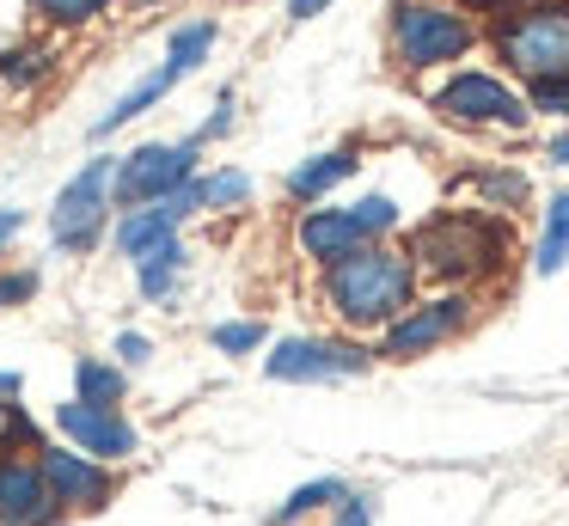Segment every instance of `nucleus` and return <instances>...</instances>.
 <instances>
[{"label":"nucleus","instance_id":"27","mask_svg":"<svg viewBox=\"0 0 569 526\" xmlns=\"http://www.w3.org/2000/svg\"><path fill=\"white\" fill-rule=\"evenodd\" d=\"M38 294V269H13V276H0V312L7 306H26Z\"/></svg>","mask_w":569,"mask_h":526},{"label":"nucleus","instance_id":"16","mask_svg":"<svg viewBox=\"0 0 569 526\" xmlns=\"http://www.w3.org/2000/svg\"><path fill=\"white\" fill-rule=\"evenodd\" d=\"M123 391H129L123 367H111L104 355H80V361H74V398H80V404L117 410V404H123Z\"/></svg>","mask_w":569,"mask_h":526},{"label":"nucleus","instance_id":"18","mask_svg":"<svg viewBox=\"0 0 569 526\" xmlns=\"http://www.w3.org/2000/svg\"><path fill=\"white\" fill-rule=\"evenodd\" d=\"M190 269V251L178 239H166V245H153L148 257L136 264V281H141V294L148 300H172V288H178V276Z\"/></svg>","mask_w":569,"mask_h":526},{"label":"nucleus","instance_id":"25","mask_svg":"<svg viewBox=\"0 0 569 526\" xmlns=\"http://www.w3.org/2000/svg\"><path fill=\"white\" fill-rule=\"evenodd\" d=\"M50 49H0V80H13V86H31L50 73Z\"/></svg>","mask_w":569,"mask_h":526},{"label":"nucleus","instance_id":"12","mask_svg":"<svg viewBox=\"0 0 569 526\" xmlns=\"http://www.w3.org/2000/svg\"><path fill=\"white\" fill-rule=\"evenodd\" d=\"M56 428L74 440V453H87L99 465H117L136 453V428H129L123 410H99V404L68 398V404H56Z\"/></svg>","mask_w":569,"mask_h":526},{"label":"nucleus","instance_id":"24","mask_svg":"<svg viewBox=\"0 0 569 526\" xmlns=\"http://www.w3.org/2000/svg\"><path fill=\"white\" fill-rule=\"evenodd\" d=\"M478 196H483V208H520L527 202V178L520 171H478Z\"/></svg>","mask_w":569,"mask_h":526},{"label":"nucleus","instance_id":"3","mask_svg":"<svg viewBox=\"0 0 569 526\" xmlns=\"http://www.w3.org/2000/svg\"><path fill=\"white\" fill-rule=\"evenodd\" d=\"M490 43L508 61V73H520L527 86H569V0L502 12Z\"/></svg>","mask_w":569,"mask_h":526},{"label":"nucleus","instance_id":"10","mask_svg":"<svg viewBox=\"0 0 569 526\" xmlns=\"http://www.w3.org/2000/svg\"><path fill=\"white\" fill-rule=\"evenodd\" d=\"M466 318H471V300L459 288L453 294H435V300H410L405 312L380 330V349H373V355H386V361H417V355H435L441 343H453L459 330H466Z\"/></svg>","mask_w":569,"mask_h":526},{"label":"nucleus","instance_id":"26","mask_svg":"<svg viewBox=\"0 0 569 526\" xmlns=\"http://www.w3.org/2000/svg\"><path fill=\"white\" fill-rule=\"evenodd\" d=\"M209 343H214L221 355H251V349L263 343V325H258V318H227V325L209 330Z\"/></svg>","mask_w":569,"mask_h":526},{"label":"nucleus","instance_id":"5","mask_svg":"<svg viewBox=\"0 0 569 526\" xmlns=\"http://www.w3.org/2000/svg\"><path fill=\"white\" fill-rule=\"evenodd\" d=\"M398 220H405V208H398L392 196H361V202H349V208H307V215L295 220V245H300V257L331 269V264H343L349 251H361V245L392 239Z\"/></svg>","mask_w":569,"mask_h":526},{"label":"nucleus","instance_id":"1","mask_svg":"<svg viewBox=\"0 0 569 526\" xmlns=\"http://www.w3.org/2000/svg\"><path fill=\"white\" fill-rule=\"evenodd\" d=\"M417 300V264L398 245H361L343 264L325 269V306L349 330H386L405 306Z\"/></svg>","mask_w":569,"mask_h":526},{"label":"nucleus","instance_id":"34","mask_svg":"<svg viewBox=\"0 0 569 526\" xmlns=\"http://www.w3.org/2000/svg\"><path fill=\"white\" fill-rule=\"evenodd\" d=\"M466 7H483V12H520V7H539V0H466Z\"/></svg>","mask_w":569,"mask_h":526},{"label":"nucleus","instance_id":"9","mask_svg":"<svg viewBox=\"0 0 569 526\" xmlns=\"http://www.w3.org/2000/svg\"><path fill=\"white\" fill-rule=\"evenodd\" d=\"M373 367V349L343 337H282L263 355V374L288 386H331V379H361Z\"/></svg>","mask_w":569,"mask_h":526},{"label":"nucleus","instance_id":"28","mask_svg":"<svg viewBox=\"0 0 569 526\" xmlns=\"http://www.w3.org/2000/svg\"><path fill=\"white\" fill-rule=\"evenodd\" d=\"M527 110H545V117H569V86H532Z\"/></svg>","mask_w":569,"mask_h":526},{"label":"nucleus","instance_id":"2","mask_svg":"<svg viewBox=\"0 0 569 526\" xmlns=\"http://www.w3.org/2000/svg\"><path fill=\"white\" fill-rule=\"evenodd\" d=\"M508 257V227L490 215H478V208H441V215H429L417 232H410V264H417V281L435 276V281H453V288H466V281H483L496 276Z\"/></svg>","mask_w":569,"mask_h":526},{"label":"nucleus","instance_id":"32","mask_svg":"<svg viewBox=\"0 0 569 526\" xmlns=\"http://www.w3.org/2000/svg\"><path fill=\"white\" fill-rule=\"evenodd\" d=\"M19 227H26V215H19V208H0V251L19 239Z\"/></svg>","mask_w":569,"mask_h":526},{"label":"nucleus","instance_id":"29","mask_svg":"<svg viewBox=\"0 0 569 526\" xmlns=\"http://www.w3.org/2000/svg\"><path fill=\"white\" fill-rule=\"evenodd\" d=\"M227 129H233V98H221V105H214V117L202 122V129L190 135V141H197V147H209V141H221Z\"/></svg>","mask_w":569,"mask_h":526},{"label":"nucleus","instance_id":"6","mask_svg":"<svg viewBox=\"0 0 569 526\" xmlns=\"http://www.w3.org/2000/svg\"><path fill=\"white\" fill-rule=\"evenodd\" d=\"M111 171L117 153H92L50 202V239L56 251H92L111 227Z\"/></svg>","mask_w":569,"mask_h":526},{"label":"nucleus","instance_id":"13","mask_svg":"<svg viewBox=\"0 0 569 526\" xmlns=\"http://www.w3.org/2000/svg\"><path fill=\"white\" fill-rule=\"evenodd\" d=\"M56 520H62V508L43 489L38 459L0 453V526H56Z\"/></svg>","mask_w":569,"mask_h":526},{"label":"nucleus","instance_id":"36","mask_svg":"<svg viewBox=\"0 0 569 526\" xmlns=\"http://www.w3.org/2000/svg\"><path fill=\"white\" fill-rule=\"evenodd\" d=\"M141 7H160V0H141Z\"/></svg>","mask_w":569,"mask_h":526},{"label":"nucleus","instance_id":"33","mask_svg":"<svg viewBox=\"0 0 569 526\" xmlns=\"http://www.w3.org/2000/svg\"><path fill=\"white\" fill-rule=\"evenodd\" d=\"M331 0H288V19H319Z\"/></svg>","mask_w":569,"mask_h":526},{"label":"nucleus","instance_id":"22","mask_svg":"<svg viewBox=\"0 0 569 526\" xmlns=\"http://www.w3.org/2000/svg\"><path fill=\"white\" fill-rule=\"evenodd\" d=\"M202 183V208H239L251 196V178L239 166H227V171H209V178H197Z\"/></svg>","mask_w":569,"mask_h":526},{"label":"nucleus","instance_id":"14","mask_svg":"<svg viewBox=\"0 0 569 526\" xmlns=\"http://www.w3.org/2000/svg\"><path fill=\"white\" fill-rule=\"evenodd\" d=\"M356 166H361V159L349 153V147H331V153H312L307 166H295V171H288V196H295V202H307V208H319V202H325V196H331L343 178H356Z\"/></svg>","mask_w":569,"mask_h":526},{"label":"nucleus","instance_id":"11","mask_svg":"<svg viewBox=\"0 0 569 526\" xmlns=\"http://www.w3.org/2000/svg\"><path fill=\"white\" fill-rule=\"evenodd\" d=\"M38 477H43V489H50V502L62 514L104 508V502L117 496L111 465L87 459V453H74V447H38Z\"/></svg>","mask_w":569,"mask_h":526},{"label":"nucleus","instance_id":"23","mask_svg":"<svg viewBox=\"0 0 569 526\" xmlns=\"http://www.w3.org/2000/svg\"><path fill=\"white\" fill-rule=\"evenodd\" d=\"M26 7L50 24H92L99 12H111L117 0H26Z\"/></svg>","mask_w":569,"mask_h":526},{"label":"nucleus","instance_id":"19","mask_svg":"<svg viewBox=\"0 0 569 526\" xmlns=\"http://www.w3.org/2000/svg\"><path fill=\"white\" fill-rule=\"evenodd\" d=\"M343 496H349L343 477H312V484H300L282 508H270V526H295V520H307V514L331 508V502H343Z\"/></svg>","mask_w":569,"mask_h":526},{"label":"nucleus","instance_id":"35","mask_svg":"<svg viewBox=\"0 0 569 526\" xmlns=\"http://www.w3.org/2000/svg\"><path fill=\"white\" fill-rule=\"evenodd\" d=\"M551 166H569V129H563V135H557V141H551Z\"/></svg>","mask_w":569,"mask_h":526},{"label":"nucleus","instance_id":"20","mask_svg":"<svg viewBox=\"0 0 569 526\" xmlns=\"http://www.w3.org/2000/svg\"><path fill=\"white\" fill-rule=\"evenodd\" d=\"M209 49H214V19H190V24H178L172 43H166V68L184 80V73H197L202 61H209Z\"/></svg>","mask_w":569,"mask_h":526},{"label":"nucleus","instance_id":"7","mask_svg":"<svg viewBox=\"0 0 569 526\" xmlns=\"http://www.w3.org/2000/svg\"><path fill=\"white\" fill-rule=\"evenodd\" d=\"M429 105H435V117L459 122V129H502V135H515V129H527V122H532L527 98H520L502 73H483V68L453 73Z\"/></svg>","mask_w":569,"mask_h":526},{"label":"nucleus","instance_id":"31","mask_svg":"<svg viewBox=\"0 0 569 526\" xmlns=\"http://www.w3.org/2000/svg\"><path fill=\"white\" fill-rule=\"evenodd\" d=\"M331 526H373L368 502H361V496H343V502H337V520H331Z\"/></svg>","mask_w":569,"mask_h":526},{"label":"nucleus","instance_id":"15","mask_svg":"<svg viewBox=\"0 0 569 526\" xmlns=\"http://www.w3.org/2000/svg\"><path fill=\"white\" fill-rule=\"evenodd\" d=\"M172 80H178V73H172V68H166V61H160V68H153L148 80H136V86H129V92H123V98H117V105H111V110H104L99 122H92V135H99V141H104V135H117V129H123V122H136L141 110H153V105H160L166 92H172Z\"/></svg>","mask_w":569,"mask_h":526},{"label":"nucleus","instance_id":"17","mask_svg":"<svg viewBox=\"0 0 569 526\" xmlns=\"http://www.w3.org/2000/svg\"><path fill=\"white\" fill-rule=\"evenodd\" d=\"M569 264V190H557L545 202V227H539V245H532V269L539 276H557Z\"/></svg>","mask_w":569,"mask_h":526},{"label":"nucleus","instance_id":"4","mask_svg":"<svg viewBox=\"0 0 569 526\" xmlns=\"http://www.w3.org/2000/svg\"><path fill=\"white\" fill-rule=\"evenodd\" d=\"M386 31H392L398 68H410V73L447 68V61H459L478 43V24H471L466 7H453V0H398Z\"/></svg>","mask_w":569,"mask_h":526},{"label":"nucleus","instance_id":"21","mask_svg":"<svg viewBox=\"0 0 569 526\" xmlns=\"http://www.w3.org/2000/svg\"><path fill=\"white\" fill-rule=\"evenodd\" d=\"M38 453L43 447V435H38V423L26 416V404H13V398H0V453Z\"/></svg>","mask_w":569,"mask_h":526},{"label":"nucleus","instance_id":"30","mask_svg":"<svg viewBox=\"0 0 569 526\" xmlns=\"http://www.w3.org/2000/svg\"><path fill=\"white\" fill-rule=\"evenodd\" d=\"M117 355H123L129 367H148V355H153V337H141V330H123V337H117Z\"/></svg>","mask_w":569,"mask_h":526},{"label":"nucleus","instance_id":"8","mask_svg":"<svg viewBox=\"0 0 569 526\" xmlns=\"http://www.w3.org/2000/svg\"><path fill=\"white\" fill-rule=\"evenodd\" d=\"M197 159H202L197 141H148V147H129V153H117L111 202H117V208H148V202H160V196H172L178 183L197 178Z\"/></svg>","mask_w":569,"mask_h":526}]
</instances>
